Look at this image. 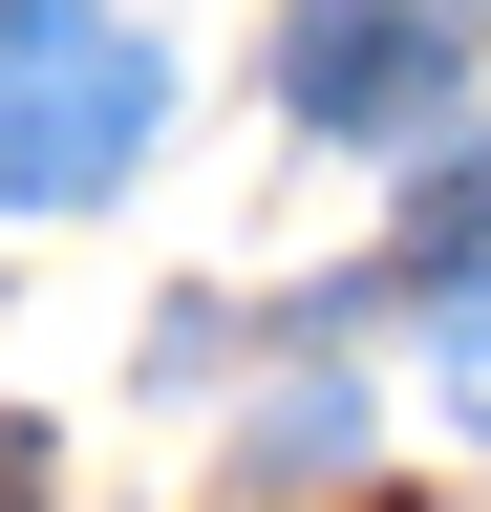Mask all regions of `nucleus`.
Returning <instances> with one entry per match:
<instances>
[{"mask_svg":"<svg viewBox=\"0 0 491 512\" xmlns=\"http://www.w3.org/2000/svg\"><path fill=\"white\" fill-rule=\"evenodd\" d=\"M150 107H171V64L107 0H0V214H86L150 150Z\"/></svg>","mask_w":491,"mask_h":512,"instance_id":"1","label":"nucleus"},{"mask_svg":"<svg viewBox=\"0 0 491 512\" xmlns=\"http://www.w3.org/2000/svg\"><path fill=\"white\" fill-rule=\"evenodd\" d=\"M278 107L342 150H427L470 107V0H278Z\"/></svg>","mask_w":491,"mask_h":512,"instance_id":"2","label":"nucleus"},{"mask_svg":"<svg viewBox=\"0 0 491 512\" xmlns=\"http://www.w3.org/2000/svg\"><path fill=\"white\" fill-rule=\"evenodd\" d=\"M406 299L449 320V342L491 320V150H470V171H449V192H427V214H406Z\"/></svg>","mask_w":491,"mask_h":512,"instance_id":"3","label":"nucleus"},{"mask_svg":"<svg viewBox=\"0 0 491 512\" xmlns=\"http://www.w3.org/2000/svg\"><path fill=\"white\" fill-rule=\"evenodd\" d=\"M0 512H43V427H0Z\"/></svg>","mask_w":491,"mask_h":512,"instance_id":"4","label":"nucleus"}]
</instances>
